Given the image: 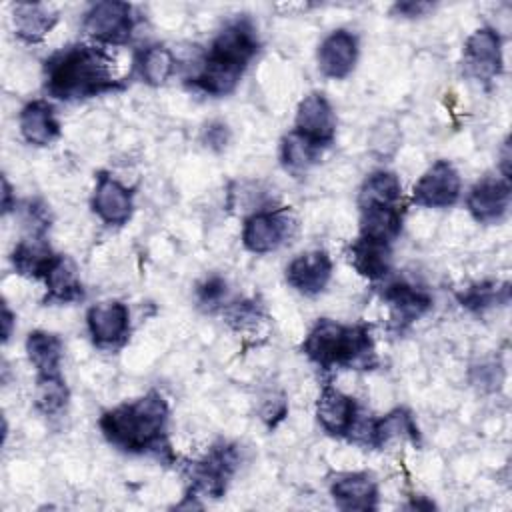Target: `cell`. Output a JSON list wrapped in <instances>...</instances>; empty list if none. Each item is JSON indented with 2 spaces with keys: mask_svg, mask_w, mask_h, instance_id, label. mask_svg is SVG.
I'll list each match as a JSON object with an SVG mask.
<instances>
[{
  "mask_svg": "<svg viewBox=\"0 0 512 512\" xmlns=\"http://www.w3.org/2000/svg\"><path fill=\"white\" fill-rule=\"evenodd\" d=\"M44 84L54 98L72 102L118 88L110 54L92 44H72L44 62Z\"/></svg>",
  "mask_w": 512,
  "mask_h": 512,
  "instance_id": "1",
  "label": "cell"
},
{
  "mask_svg": "<svg viewBox=\"0 0 512 512\" xmlns=\"http://www.w3.org/2000/svg\"><path fill=\"white\" fill-rule=\"evenodd\" d=\"M166 422L168 404L160 392L150 390L132 402L106 410L100 416L98 426L112 446L124 452L142 454L160 450Z\"/></svg>",
  "mask_w": 512,
  "mask_h": 512,
  "instance_id": "2",
  "label": "cell"
},
{
  "mask_svg": "<svg viewBox=\"0 0 512 512\" xmlns=\"http://www.w3.org/2000/svg\"><path fill=\"white\" fill-rule=\"evenodd\" d=\"M258 48V34L248 18L228 22L212 40L200 72L192 78L194 86L212 96L230 94Z\"/></svg>",
  "mask_w": 512,
  "mask_h": 512,
  "instance_id": "3",
  "label": "cell"
},
{
  "mask_svg": "<svg viewBox=\"0 0 512 512\" xmlns=\"http://www.w3.org/2000/svg\"><path fill=\"white\" fill-rule=\"evenodd\" d=\"M302 352L322 370L368 368L374 364L370 326L320 318L302 342Z\"/></svg>",
  "mask_w": 512,
  "mask_h": 512,
  "instance_id": "4",
  "label": "cell"
},
{
  "mask_svg": "<svg viewBox=\"0 0 512 512\" xmlns=\"http://www.w3.org/2000/svg\"><path fill=\"white\" fill-rule=\"evenodd\" d=\"M296 230V218L286 208L256 210L244 220L242 244L252 254H268L284 246Z\"/></svg>",
  "mask_w": 512,
  "mask_h": 512,
  "instance_id": "5",
  "label": "cell"
},
{
  "mask_svg": "<svg viewBox=\"0 0 512 512\" xmlns=\"http://www.w3.org/2000/svg\"><path fill=\"white\" fill-rule=\"evenodd\" d=\"M136 26L134 8L128 2L106 0L92 4L82 20L84 32L98 44H126Z\"/></svg>",
  "mask_w": 512,
  "mask_h": 512,
  "instance_id": "6",
  "label": "cell"
},
{
  "mask_svg": "<svg viewBox=\"0 0 512 512\" xmlns=\"http://www.w3.org/2000/svg\"><path fill=\"white\" fill-rule=\"evenodd\" d=\"M238 466V450L228 442L212 446V450L192 466L190 490L186 496L220 498L226 492L228 480Z\"/></svg>",
  "mask_w": 512,
  "mask_h": 512,
  "instance_id": "7",
  "label": "cell"
},
{
  "mask_svg": "<svg viewBox=\"0 0 512 512\" xmlns=\"http://www.w3.org/2000/svg\"><path fill=\"white\" fill-rule=\"evenodd\" d=\"M460 174L448 160H436L414 184L412 202L422 208H448L460 198Z\"/></svg>",
  "mask_w": 512,
  "mask_h": 512,
  "instance_id": "8",
  "label": "cell"
},
{
  "mask_svg": "<svg viewBox=\"0 0 512 512\" xmlns=\"http://www.w3.org/2000/svg\"><path fill=\"white\" fill-rule=\"evenodd\" d=\"M510 198H512L510 180L498 178V176H486L470 188L466 196V208L476 222L496 224L508 214Z\"/></svg>",
  "mask_w": 512,
  "mask_h": 512,
  "instance_id": "9",
  "label": "cell"
},
{
  "mask_svg": "<svg viewBox=\"0 0 512 512\" xmlns=\"http://www.w3.org/2000/svg\"><path fill=\"white\" fill-rule=\"evenodd\" d=\"M88 332L96 346L116 348L126 342L130 332V312L120 300L94 304L86 314Z\"/></svg>",
  "mask_w": 512,
  "mask_h": 512,
  "instance_id": "10",
  "label": "cell"
},
{
  "mask_svg": "<svg viewBox=\"0 0 512 512\" xmlns=\"http://www.w3.org/2000/svg\"><path fill=\"white\" fill-rule=\"evenodd\" d=\"M464 64L476 80H494L502 72L500 34L488 26L474 30L464 44Z\"/></svg>",
  "mask_w": 512,
  "mask_h": 512,
  "instance_id": "11",
  "label": "cell"
},
{
  "mask_svg": "<svg viewBox=\"0 0 512 512\" xmlns=\"http://www.w3.org/2000/svg\"><path fill=\"white\" fill-rule=\"evenodd\" d=\"M294 130L322 148L334 140L336 134V114L332 104L322 92H310L304 96L296 108Z\"/></svg>",
  "mask_w": 512,
  "mask_h": 512,
  "instance_id": "12",
  "label": "cell"
},
{
  "mask_svg": "<svg viewBox=\"0 0 512 512\" xmlns=\"http://www.w3.org/2000/svg\"><path fill=\"white\" fill-rule=\"evenodd\" d=\"M390 310V328L402 332L432 308V296L414 284L392 282L382 292Z\"/></svg>",
  "mask_w": 512,
  "mask_h": 512,
  "instance_id": "13",
  "label": "cell"
},
{
  "mask_svg": "<svg viewBox=\"0 0 512 512\" xmlns=\"http://www.w3.org/2000/svg\"><path fill=\"white\" fill-rule=\"evenodd\" d=\"M332 278V258L324 250L298 254L286 266V282L304 296L320 294Z\"/></svg>",
  "mask_w": 512,
  "mask_h": 512,
  "instance_id": "14",
  "label": "cell"
},
{
  "mask_svg": "<svg viewBox=\"0 0 512 512\" xmlns=\"http://www.w3.org/2000/svg\"><path fill=\"white\" fill-rule=\"evenodd\" d=\"M318 68L324 76L342 80L346 78L358 60V38L350 30L338 28L330 32L318 46Z\"/></svg>",
  "mask_w": 512,
  "mask_h": 512,
  "instance_id": "15",
  "label": "cell"
},
{
  "mask_svg": "<svg viewBox=\"0 0 512 512\" xmlns=\"http://www.w3.org/2000/svg\"><path fill=\"white\" fill-rule=\"evenodd\" d=\"M92 210L104 224L122 226L130 220L134 210L132 192L116 178L102 172L92 194Z\"/></svg>",
  "mask_w": 512,
  "mask_h": 512,
  "instance_id": "16",
  "label": "cell"
},
{
  "mask_svg": "<svg viewBox=\"0 0 512 512\" xmlns=\"http://www.w3.org/2000/svg\"><path fill=\"white\" fill-rule=\"evenodd\" d=\"M358 406L354 398L344 394L342 390L326 384L316 400V418L320 426L332 436H350L354 422L358 418Z\"/></svg>",
  "mask_w": 512,
  "mask_h": 512,
  "instance_id": "17",
  "label": "cell"
},
{
  "mask_svg": "<svg viewBox=\"0 0 512 512\" xmlns=\"http://www.w3.org/2000/svg\"><path fill=\"white\" fill-rule=\"evenodd\" d=\"M330 496L342 510H374L378 484L368 472H340L330 480Z\"/></svg>",
  "mask_w": 512,
  "mask_h": 512,
  "instance_id": "18",
  "label": "cell"
},
{
  "mask_svg": "<svg viewBox=\"0 0 512 512\" xmlns=\"http://www.w3.org/2000/svg\"><path fill=\"white\" fill-rule=\"evenodd\" d=\"M350 266L368 280L384 278L392 268V248L386 242L358 236L346 250Z\"/></svg>",
  "mask_w": 512,
  "mask_h": 512,
  "instance_id": "19",
  "label": "cell"
},
{
  "mask_svg": "<svg viewBox=\"0 0 512 512\" xmlns=\"http://www.w3.org/2000/svg\"><path fill=\"white\" fill-rule=\"evenodd\" d=\"M58 258L60 254L52 250V246L44 240L42 234L22 238L12 252V264L16 272L36 280H44Z\"/></svg>",
  "mask_w": 512,
  "mask_h": 512,
  "instance_id": "20",
  "label": "cell"
},
{
  "mask_svg": "<svg viewBox=\"0 0 512 512\" xmlns=\"http://www.w3.org/2000/svg\"><path fill=\"white\" fill-rule=\"evenodd\" d=\"M20 134L28 144L48 146L60 134V122L54 114V108L46 100L28 102L18 116Z\"/></svg>",
  "mask_w": 512,
  "mask_h": 512,
  "instance_id": "21",
  "label": "cell"
},
{
  "mask_svg": "<svg viewBox=\"0 0 512 512\" xmlns=\"http://www.w3.org/2000/svg\"><path fill=\"white\" fill-rule=\"evenodd\" d=\"M14 32L22 42L36 44L56 26L58 12L40 2H18L12 8Z\"/></svg>",
  "mask_w": 512,
  "mask_h": 512,
  "instance_id": "22",
  "label": "cell"
},
{
  "mask_svg": "<svg viewBox=\"0 0 512 512\" xmlns=\"http://www.w3.org/2000/svg\"><path fill=\"white\" fill-rule=\"evenodd\" d=\"M404 222L402 204L398 206H360V236L392 244Z\"/></svg>",
  "mask_w": 512,
  "mask_h": 512,
  "instance_id": "23",
  "label": "cell"
},
{
  "mask_svg": "<svg viewBox=\"0 0 512 512\" xmlns=\"http://www.w3.org/2000/svg\"><path fill=\"white\" fill-rule=\"evenodd\" d=\"M392 438H410L412 442L420 440L414 416L404 408H396L382 418H372L366 444L372 448H380Z\"/></svg>",
  "mask_w": 512,
  "mask_h": 512,
  "instance_id": "24",
  "label": "cell"
},
{
  "mask_svg": "<svg viewBox=\"0 0 512 512\" xmlns=\"http://www.w3.org/2000/svg\"><path fill=\"white\" fill-rule=\"evenodd\" d=\"M26 354L30 364L36 368V374H58L64 346L58 334L34 330L26 338Z\"/></svg>",
  "mask_w": 512,
  "mask_h": 512,
  "instance_id": "25",
  "label": "cell"
},
{
  "mask_svg": "<svg viewBox=\"0 0 512 512\" xmlns=\"http://www.w3.org/2000/svg\"><path fill=\"white\" fill-rule=\"evenodd\" d=\"M44 284H46V298H44L46 302L68 304V302H76L84 296L82 282L76 274L74 264L62 254L56 260V264L52 266V270L46 274Z\"/></svg>",
  "mask_w": 512,
  "mask_h": 512,
  "instance_id": "26",
  "label": "cell"
},
{
  "mask_svg": "<svg viewBox=\"0 0 512 512\" xmlns=\"http://www.w3.org/2000/svg\"><path fill=\"white\" fill-rule=\"evenodd\" d=\"M398 206L402 204V184L394 172L376 170L366 176L358 192L360 206Z\"/></svg>",
  "mask_w": 512,
  "mask_h": 512,
  "instance_id": "27",
  "label": "cell"
},
{
  "mask_svg": "<svg viewBox=\"0 0 512 512\" xmlns=\"http://www.w3.org/2000/svg\"><path fill=\"white\" fill-rule=\"evenodd\" d=\"M322 156V146L302 136L296 130H290L280 144V160L286 170L300 174L312 168Z\"/></svg>",
  "mask_w": 512,
  "mask_h": 512,
  "instance_id": "28",
  "label": "cell"
},
{
  "mask_svg": "<svg viewBox=\"0 0 512 512\" xmlns=\"http://www.w3.org/2000/svg\"><path fill=\"white\" fill-rule=\"evenodd\" d=\"M174 54L162 44H152L140 50L136 56V68L140 78L150 86H162L174 72Z\"/></svg>",
  "mask_w": 512,
  "mask_h": 512,
  "instance_id": "29",
  "label": "cell"
},
{
  "mask_svg": "<svg viewBox=\"0 0 512 512\" xmlns=\"http://www.w3.org/2000/svg\"><path fill=\"white\" fill-rule=\"evenodd\" d=\"M70 392L62 374H36L34 406L44 416H54L62 412L68 404Z\"/></svg>",
  "mask_w": 512,
  "mask_h": 512,
  "instance_id": "30",
  "label": "cell"
},
{
  "mask_svg": "<svg viewBox=\"0 0 512 512\" xmlns=\"http://www.w3.org/2000/svg\"><path fill=\"white\" fill-rule=\"evenodd\" d=\"M458 304L470 312H484L498 304H508L510 284L508 282H478L458 292Z\"/></svg>",
  "mask_w": 512,
  "mask_h": 512,
  "instance_id": "31",
  "label": "cell"
},
{
  "mask_svg": "<svg viewBox=\"0 0 512 512\" xmlns=\"http://www.w3.org/2000/svg\"><path fill=\"white\" fill-rule=\"evenodd\" d=\"M222 316L226 324H230L234 330H252L264 320L262 304L248 298V300H234L224 310Z\"/></svg>",
  "mask_w": 512,
  "mask_h": 512,
  "instance_id": "32",
  "label": "cell"
},
{
  "mask_svg": "<svg viewBox=\"0 0 512 512\" xmlns=\"http://www.w3.org/2000/svg\"><path fill=\"white\" fill-rule=\"evenodd\" d=\"M398 144H400V132H398V126L392 122H380L370 136V148L380 158L392 156Z\"/></svg>",
  "mask_w": 512,
  "mask_h": 512,
  "instance_id": "33",
  "label": "cell"
},
{
  "mask_svg": "<svg viewBox=\"0 0 512 512\" xmlns=\"http://www.w3.org/2000/svg\"><path fill=\"white\" fill-rule=\"evenodd\" d=\"M226 280L222 276H208L204 282L198 284V290H196V296H198V302L202 306H208V308H214V306H220L222 298L226 296Z\"/></svg>",
  "mask_w": 512,
  "mask_h": 512,
  "instance_id": "34",
  "label": "cell"
},
{
  "mask_svg": "<svg viewBox=\"0 0 512 512\" xmlns=\"http://www.w3.org/2000/svg\"><path fill=\"white\" fill-rule=\"evenodd\" d=\"M202 140L204 144L210 148V150H224L226 144L230 142V130L224 122H210L206 128H204V134H202Z\"/></svg>",
  "mask_w": 512,
  "mask_h": 512,
  "instance_id": "35",
  "label": "cell"
},
{
  "mask_svg": "<svg viewBox=\"0 0 512 512\" xmlns=\"http://www.w3.org/2000/svg\"><path fill=\"white\" fill-rule=\"evenodd\" d=\"M286 416V402L284 398H272L264 402L262 406V420L268 424V426H276L282 418Z\"/></svg>",
  "mask_w": 512,
  "mask_h": 512,
  "instance_id": "36",
  "label": "cell"
},
{
  "mask_svg": "<svg viewBox=\"0 0 512 512\" xmlns=\"http://www.w3.org/2000/svg\"><path fill=\"white\" fill-rule=\"evenodd\" d=\"M432 8L434 6L430 2H396L392 6V14L404 16V18H418V16H424Z\"/></svg>",
  "mask_w": 512,
  "mask_h": 512,
  "instance_id": "37",
  "label": "cell"
},
{
  "mask_svg": "<svg viewBox=\"0 0 512 512\" xmlns=\"http://www.w3.org/2000/svg\"><path fill=\"white\" fill-rule=\"evenodd\" d=\"M12 326H14V314L10 312L8 304H2V340L8 342L10 334H12Z\"/></svg>",
  "mask_w": 512,
  "mask_h": 512,
  "instance_id": "38",
  "label": "cell"
},
{
  "mask_svg": "<svg viewBox=\"0 0 512 512\" xmlns=\"http://www.w3.org/2000/svg\"><path fill=\"white\" fill-rule=\"evenodd\" d=\"M12 188L6 178H2V212L8 214L12 210Z\"/></svg>",
  "mask_w": 512,
  "mask_h": 512,
  "instance_id": "39",
  "label": "cell"
}]
</instances>
